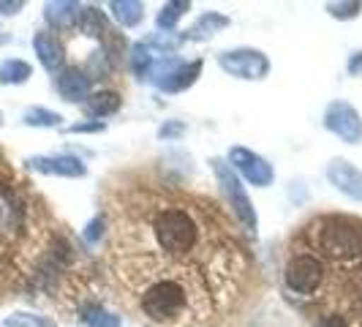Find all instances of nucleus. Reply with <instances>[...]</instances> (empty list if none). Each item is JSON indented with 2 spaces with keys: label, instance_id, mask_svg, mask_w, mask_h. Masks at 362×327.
Here are the masks:
<instances>
[{
  "label": "nucleus",
  "instance_id": "19",
  "mask_svg": "<svg viewBox=\"0 0 362 327\" xmlns=\"http://www.w3.org/2000/svg\"><path fill=\"white\" fill-rule=\"evenodd\" d=\"M82 322H85L88 327H120V319H117L115 314L104 311L101 306H88V309H85V316H82Z\"/></svg>",
  "mask_w": 362,
  "mask_h": 327
},
{
  "label": "nucleus",
  "instance_id": "3",
  "mask_svg": "<svg viewBox=\"0 0 362 327\" xmlns=\"http://www.w3.org/2000/svg\"><path fill=\"white\" fill-rule=\"evenodd\" d=\"M284 278H286V287H289L294 294H303V297H313L316 292L325 287L327 281V265L319 259L316 254H308V251H294L286 262V270H284Z\"/></svg>",
  "mask_w": 362,
  "mask_h": 327
},
{
  "label": "nucleus",
  "instance_id": "6",
  "mask_svg": "<svg viewBox=\"0 0 362 327\" xmlns=\"http://www.w3.org/2000/svg\"><path fill=\"white\" fill-rule=\"evenodd\" d=\"M218 63L226 74L240 76V79H262L270 71V60L259 50H232V52L221 54Z\"/></svg>",
  "mask_w": 362,
  "mask_h": 327
},
{
  "label": "nucleus",
  "instance_id": "16",
  "mask_svg": "<svg viewBox=\"0 0 362 327\" xmlns=\"http://www.w3.org/2000/svg\"><path fill=\"white\" fill-rule=\"evenodd\" d=\"M109 11H112V17L117 19L123 28H134V25L142 22L145 6L136 3V0H112V3H109Z\"/></svg>",
  "mask_w": 362,
  "mask_h": 327
},
{
  "label": "nucleus",
  "instance_id": "7",
  "mask_svg": "<svg viewBox=\"0 0 362 327\" xmlns=\"http://www.w3.org/2000/svg\"><path fill=\"white\" fill-rule=\"evenodd\" d=\"M325 126L335 134V137H341L344 142L349 145H357L362 142V117L360 112L351 107V104H346V101H332L325 112Z\"/></svg>",
  "mask_w": 362,
  "mask_h": 327
},
{
  "label": "nucleus",
  "instance_id": "15",
  "mask_svg": "<svg viewBox=\"0 0 362 327\" xmlns=\"http://www.w3.org/2000/svg\"><path fill=\"white\" fill-rule=\"evenodd\" d=\"M33 47H36L41 63H44L49 71H54V69L63 63V47H60L57 38L49 36V33H38V36L33 38Z\"/></svg>",
  "mask_w": 362,
  "mask_h": 327
},
{
  "label": "nucleus",
  "instance_id": "12",
  "mask_svg": "<svg viewBox=\"0 0 362 327\" xmlns=\"http://www.w3.org/2000/svg\"><path fill=\"white\" fill-rule=\"evenodd\" d=\"M82 6L79 3H49L47 6V19L57 30H71L74 25H79L82 19Z\"/></svg>",
  "mask_w": 362,
  "mask_h": 327
},
{
  "label": "nucleus",
  "instance_id": "14",
  "mask_svg": "<svg viewBox=\"0 0 362 327\" xmlns=\"http://www.w3.org/2000/svg\"><path fill=\"white\" fill-rule=\"evenodd\" d=\"M120 104H123L120 93L101 91V93H93L90 98L85 101V109H88V115H93V117H107V115H115L120 109Z\"/></svg>",
  "mask_w": 362,
  "mask_h": 327
},
{
  "label": "nucleus",
  "instance_id": "27",
  "mask_svg": "<svg viewBox=\"0 0 362 327\" xmlns=\"http://www.w3.org/2000/svg\"><path fill=\"white\" fill-rule=\"evenodd\" d=\"M101 229H104V221H101V218H93L90 226H88V232H85V237H88L90 243H95V240L101 237Z\"/></svg>",
  "mask_w": 362,
  "mask_h": 327
},
{
  "label": "nucleus",
  "instance_id": "4",
  "mask_svg": "<svg viewBox=\"0 0 362 327\" xmlns=\"http://www.w3.org/2000/svg\"><path fill=\"white\" fill-rule=\"evenodd\" d=\"M210 164H213V172H216L218 183H221V188H223L226 200H229L232 210H235L240 226H243L245 232L256 235V229H259V218H256L254 205H251L248 194H245V185H243V183H240V178L235 175L232 164L221 161V159H213Z\"/></svg>",
  "mask_w": 362,
  "mask_h": 327
},
{
  "label": "nucleus",
  "instance_id": "17",
  "mask_svg": "<svg viewBox=\"0 0 362 327\" xmlns=\"http://www.w3.org/2000/svg\"><path fill=\"white\" fill-rule=\"evenodd\" d=\"M156 60H158V54H156V50L150 44H134V50H131V66H134V71L139 74L142 79L156 66Z\"/></svg>",
  "mask_w": 362,
  "mask_h": 327
},
{
  "label": "nucleus",
  "instance_id": "22",
  "mask_svg": "<svg viewBox=\"0 0 362 327\" xmlns=\"http://www.w3.org/2000/svg\"><path fill=\"white\" fill-rule=\"evenodd\" d=\"M60 120H63L60 115L47 112V109H30V112L25 115V123H30V126H57Z\"/></svg>",
  "mask_w": 362,
  "mask_h": 327
},
{
  "label": "nucleus",
  "instance_id": "20",
  "mask_svg": "<svg viewBox=\"0 0 362 327\" xmlns=\"http://www.w3.org/2000/svg\"><path fill=\"white\" fill-rule=\"evenodd\" d=\"M30 76V66L22 60H8L0 66V82H25Z\"/></svg>",
  "mask_w": 362,
  "mask_h": 327
},
{
  "label": "nucleus",
  "instance_id": "13",
  "mask_svg": "<svg viewBox=\"0 0 362 327\" xmlns=\"http://www.w3.org/2000/svg\"><path fill=\"white\" fill-rule=\"evenodd\" d=\"M229 25H232L229 17H223V14H218V11H207V14H202V17L185 30V38L202 41V38L216 36L218 30H223V28H229Z\"/></svg>",
  "mask_w": 362,
  "mask_h": 327
},
{
  "label": "nucleus",
  "instance_id": "28",
  "mask_svg": "<svg viewBox=\"0 0 362 327\" xmlns=\"http://www.w3.org/2000/svg\"><path fill=\"white\" fill-rule=\"evenodd\" d=\"M349 74H351V76L362 74V52L351 54V60H349Z\"/></svg>",
  "mask_w": 362,
  "mask_h": 327
},
{
  "label": "nucleus",
  "instance_id": "26",
  "mask_svg": "<svg viewBox=\"0 0 362 327\" xmlns=\"http://www.w3.org/2000/svg\"><path fill=\"white\" fill-rule=\"evenodd\" d=\"M316 327H349V322H346L341 314H329V316H325V319H319Z\"/></svg>",
  "mask_w": 362,
  "mask_h": 327
},
{
  "label": "nucleus",
  "instance_id": "25",
  "mask_svg": "<svg viewBox=\"0 0 362 327\" xmlns=\"http://www.w3.org/2000/svg\"><path fill=\"white\" fill-rule=\"evenodd\" d=\"M104 123H101V120H93V123H74L71 128H69V131H71V134H98V131H104Z\"/></svg>",
  "mask_w": 362,
  "mask_h": 327
},
{
  "label": "nucleus",
  "instance_id": "8",
  "mask_svg": "<svg viewBox=\"0 0 362 327\" xmlns=\"http://www.w3.org/2000/svg\"><path fill=\"white\" fill-rule=\"evenodd\" d=\"M229 161H232V169H237L243 178L254 185H270L275 172L272 166L259 153L248 150V147H232L229 150Z\"/></svg>",
  "mask_w": 362,
  "mask_h": 327
},
{
  "label": "nucleus",
  "instance_id": "10",
  "mask_svg": "<svg viewBox=\"0 0 362 327\" xmlns=\"http://www.w3.org/2000/svg\"><path fill=\"white\" fill-rule=\"evenodd\" d=\"M30 166L47 175H60V178H85L88 166L74 159V156H52V159H30Z\"/></svg>",
  "mask_w": 362,
  "mask_h": 327
},
{
  "label": "nucleus",
  "instance_id": "18",
  "mask_svg": "<svg viewBox=\"0 0 362 327\" xmlns=\"http://www.w3.org/2000/svg\"><path fill=\"white\" fill-rule=\"evenodd\" d=\"M188 8H191V3H185V0H172V3H166L161 11H158L156 25H158L161 30H172V28L177 25V19H180Z\"/></svg>",
  "mask_w": 362,
  "mask_h": 327
},
{
  "label": "nucleus",
  "instance_id": "23",
  "mask_svg": "<svg viewBox=\"0 0 362 327\" xmlns=\"http://www.w3.org/2000/svg\"><path fill=\"white\" fill-rule=\"evenodd\" d=\"M79 25L88 30V36L104 33V19H101V14H98L95 8H85V11H82V19H79Z\"/></svg>",
  "mask_w": 362,
  "mask_h": 327
},
{
  "label": "nucleus",
  "instance_id": "1",
  "mask_svg": "<svg viewBox=\"0 0 362 327\" xmlns=\"http://www.w3.org/2000/svg\"><path fill=\"white\" fill-rule=\"evenodd\" d=\"M139 316L158 327H197L213 314V281L207 272L145 270L120 275Z\"/></svg>",
  "mask_w": 362,
  "mask_h": 327
},
{
  "label": "nucleus",
  "instance_id": "9",
  "mask_svg": "<svg viewBox=\"0 0 362 327\" xmlns=\"http://www.w3.org/2000/svg\"><path fill=\"white\" fill-rule=\"evenodd\" d=\"M327 178H329V183L338 191H344L346 197L362 202V169H357L354 164L344 161V159H335L327 166Z\"/></svg>",
  "mask_w": 362,
  "mask_h": 327
},
{
  "label": "nucleus",
  "instance_id": "29",
  "mask_svg": "<svg viewBox=\"0 0 362 327\" xmlns=\"http://www.w3.org/2000/svg\"><path fill=\"white\" fill-rule=\"evenodd\" d=\"M0 8H3L6 14H14V11L19 8V3H0Z\"/></svg>",
  "mask_w": 362,
  "mask_h": 327
},
{
  "label": "nucleus",
  "instance_id": "11",
  "mask_svg": "<svg viewBox=\"0 0 362 327\" xmlns=\"http://www.w3.org/2000/svg\"><path fill=\"white\" fill-rule=\"evenodd\" d=\"M57 91L66 101H88L90 96V76L79 69H66L57 79Z\"/></svg>",
  "mask_w": 362,
  "mask_h": 327
},
{
  "label": "nucleus",
  "instance_id": "24",
  "mask_svg": "<svg viewBox=\"0 0 362 327\" xmlns=\"http://www.w3.org/2000/svg\"><path fill=\"white\" fill-rule=\"evenodd\" d=\"M180 134H185V123H180V120L163 123V126L158 128V137H161V139H175V137H180Z\"/></svg>",
  "mask_w": 362,
  "mask_h": 327
},
{
  "label": "nucleus",
  "instance_id": "5",
  "mask_svg": "<svg viewBox=\"0 0 362 327\" xmlns=\"http://www.w3.org/2000/svg\"><path fill=\"white\" fill-rule=\"evenodd\" d=\"M199 71H202V60L182 63V60L172 57V54H161V60H156V66L150 69L147 79H153L161 91L177 93V91H185L188 85H194Z\"/></svg>",
  "mask_w": 362,
  "mask_h": 327
},
{
  "label": "nucleus",
  "instance_id": "21",
  "mask_svg": "<svg viewBox=\"0 0 362 327\" xmlns=\"http://www.w3.org/2000/svg\"><path fill=\"white\" fill-rule=\"evenodd\" d=\"M327 11L335 19H354L362 11V3H357V0H349V3H329Z\"/></svg>",
  "mask_w": 362,
  "mask_h": 327
},
{
  "label": "nucleus",
  "instance_id": "2",
  "mask_svg": "<svg viewBox=\"0 0 362 327\" xmlns=\"http://www.w3.org/2000/svg\"><path fill=\"white\" fill-rule=\"evenodd\" d=\"M313 251H319L322 262L335 265H360L362 262V226L354 218L327 216L308 226Z\"/></svg>",
  "mask_w": 362,
  "mask_h": 327
}]
</instances>
